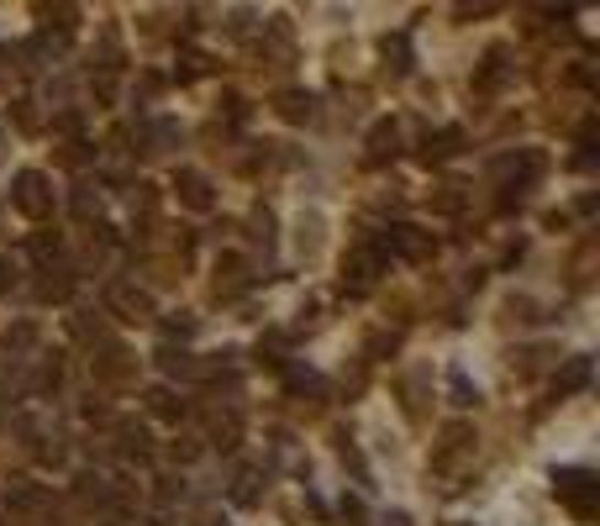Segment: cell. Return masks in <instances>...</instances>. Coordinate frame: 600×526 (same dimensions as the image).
Instances as JSON below:
<instances>
[{
  "label": "cell",
  "instance_id": "obj_1",
  "mask_svg": "<svg viewBox=\"0 0 600 526\" xmlns=\"http://www.w3.org/2000/svg\"><path fill=\"white\" fill-rule=\"evenodd\" d=\"M495 6H505V0H458V17H484Z\"/></svg>",
  "mask_w": 600,
  "mask_h": 526
}]
</instances>
